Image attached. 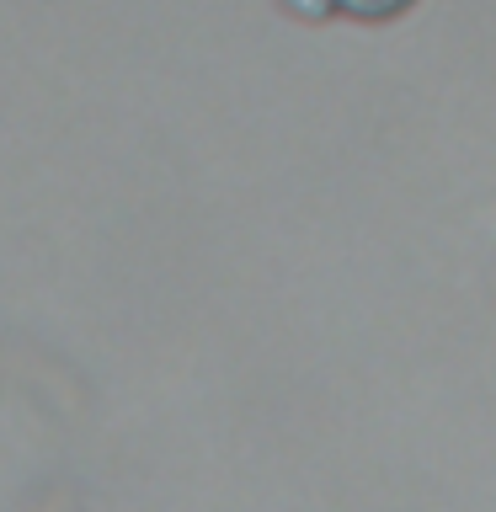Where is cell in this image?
Returning <instances> with one entry per match:
<instances>
[{
    "label": "cell",
    "mask_w": 496,
    "mask_h": 512,
    "mask_svg": "<svg viewBox=\"0 0 496 512\" xmlns=\"http://www.w3.org/2000/svg\"><path fill=\"white\" fill-rule=\"evenodd\" d=\"M304 22H331V16H347V22H395L406 16L416 0H283Z\"/></svg>",
    "instance_id": "1"
}]
</instances>
